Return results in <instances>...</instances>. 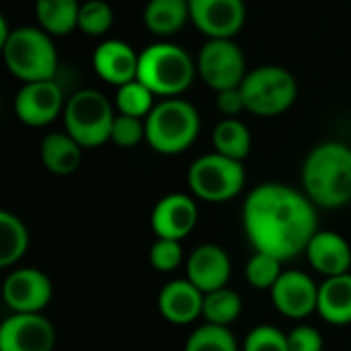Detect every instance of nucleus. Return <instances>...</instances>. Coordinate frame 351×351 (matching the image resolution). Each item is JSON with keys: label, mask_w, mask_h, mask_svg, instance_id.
<instances>
[{"label": "nucleus", "mask_w": 351, "mask_h": 351, "mask_svg": "<svg viewBox=\"0 0 351 351\" xmlns=\"http://www.w3.org/2000/svg\"><path fill=\"white\" fill-rule=\"evenodd\" d=\"M197 74V62L189 51L171 41H158L140 51L138 80L156 97L173 99L183 95Z\"/></svg>", "instance_id": "nucleus-3"}, {"label": "nucleus", "mask_w": 351, "mask_h": 351, "mask_svg": "<svg viewBox=\"0 0 351 351\" xmlns=\"http://www.w3.org/2000/svg\"><path fill=\"white\" fill-rule=\"evenodd\" d=\"M197 74L214 93L237 88L247 72V58L234 39H208L197 53Z\"/></svg>", "instance_id": "nucleus-9"}, {"label": "nucleus", "mask_w": 351, "mask_h": 351, "mask_svg": "<svg viewBox=\"0 0 351 351\" xmlns=\"http://www.w3.org/2000/svg\"><path fill=\"white\" fill-rule=\"evenodd\" d=\"M142 140H146V121L117 113L111 128V142L119 148H136Z\"/></svg>", "instance_id": "nucleus-33"}, {"label": "nucleus", "mask_w": 351, "mask_h": 351, "mask_svg": "<svg viewBox=\"0 0 351 351\" xmlns=\"http://www.w3.org/2000/svg\"><path fill=\"white\" fill-rule=\"evenodd\" d=\"M317 313L329 325H351V274L325 278V282L319 286Z\"/></svg>", "instance_id": "nucleus-21"}, {"label": "nucleus", "mask_w": 351, "mask_h": 351, "mask_svg": "<svg viewBox=\"0 0 351 351\" xmlns=\"http://www.w3.org/2000/svg\"><path fill=\"white\" fill-rule=\"evenodd\" d=\"M2 58L8 72L25 82L53 80L58 70V51L53 37L41 27H14L2 43Z\"/></svg>", "instance_id": "nucleus-5"}, {"label": "nucleus", "mask_w": 351, "mask_h": 351, "mask_svg": "<svg viewBox=\"0 0 351 351\" xmlns=\"http://www.w3.org/2000/svg\"><path fill=\"white\" fill-rule=\"evenodd\" d=\"M82 146L68 132H51L41 140L39 156L43 167L58 177H68L82 165Z\"/></svg>", "instance_id": "nucleus-20"}, {"label": "nucleus", "mask_w": 351, "mask_h": 351, "mask_svg": "<svg viewBox=\"0 0 351 351\" xmlns=\"http://www.w3.org/2000/svg\"><path fill=\"white\" fill-rule=\"evenodd\" d=\"M204 298L206 294L197 290L187 278L185 280H173L165 284V288L158 292V313L160 317L171 325H191L197 321L204 313Z\"/></svg>", "instance_id": "nucleus-18"}, {"label": "nucleus", "mask_w": 351, "mask_h": 351, "mask_svg": "<svg viewBox=\"0 0 351 351\" xmlns=\"http://www.w3.org/2000/svg\"><path fill=\"white\" fill-rule=\"evenodd\" d=\"M243 351H290L288 333L274 325H259L245 337Z\"/></svg>", "instance_id": "nucleus-32"}, {"label": "nucleus", "mask_w": 351, "mask_h": 351, "mask_svg": "<svg viewBox=\"0 0 351 351\" xmlns=\"http://www.w3.org/2000/svg\"><path fill=\"white\" fill-rule=\"evenodd\" d=\"M140 53L121 39H107L93 51V70L107 84L121 86L138 78Z\"/></svg>", "instance_id": "nucleus-17"}, {"label": "nucleus", "mask_w": 351, "mask_h": 351, "mask_svg": "<svg viewBox=\"0 0 351 351\" xmlns=\"http://www.w3.org/2000/svg\"><path fill=\"white\" fill-rule=\"evenodd\" d=\"M183 351H241L234 335L228 327L218 325H202L197 327L185 341Z\"/></svg>", "instance_id": "nucleus-28"}, {"label": "nucleus", "mask_w": 351, "mask_h": 351, "mask_svg": "<svg viewBox=\"0 0 351 351\" xmlns=\"http://www.w3.org/2000/svg\"><path fill=\"white\" fill-rule=\"evenodd\" d=\"M66 99L56 80L25 82L14 97V113L29 128H45L64 115Z\"/></svg>", "instance_id": "nucleus-11"}, {"label": "nucleus", "mask_w": 351, "mask_h": 351, "mask_svg": "<svg viewBox=\"0 0 351 351\" xmlns=\"http://www.w3.org/2000/svg\"><path fill=\"white\" fill-rule=\"evenodd\" d=\"M243 313V300L232 288H220L204 298V313L202 317L210 325L218 327H230Z\"/></svg>", "instance_id": "nucleus-26"}, {"label": "nucleus", "mask_w": 351, "mask_h": 351, "mask_svg": "<svg viewBox=\"0 0 351 351\" xmlns=\"http://www.w3.org/2000/svg\"><path fill=\"white\" fill-rule=\"evenodd\" d=\"M199 220V208L193 195L169 193L156 202L150 214V226L156 239H187Z\"/></svg>", "instance_id": "nucleus-13"}, {"label": "nucleus", "mask_w": 351, "mask_h": 351, "mask_svg": "<svg viewBox=\"0 0 351 351\" xmlns=\"http://www.w3.org/2000/svg\"><path fill=\"white\" fill-rule=\"evenodd\" d=\"M216 109L222 113L224 119L239 117L243 111H247V105H245V97H243L241 86L226 88V90L216 93Z\"/></svg>", "instance_id": "nucleus-35"}, {"label": "nucleus", "mask_w": 351, "mask_h": 351, "mask_svg": "<svg viewBox=\"0 0 351 351\" xmlns=\"http://www.w3.org/2000/svg\"><path fill=\"white\" fill-rule=\"evenodd\" d=\"M241 90L249 113L257 117H278L296 103L298 82L290 70L267 64L249 70Z\"/></svg>", "instance_id": "nucleus-7"}, {"label": "nucleus", "mask_w": 351, "mask_h": 351, "mask_svg": "<svg viewBox=\"0 0 351 351\" xmlns=\"http://www.w3.org/2000/svg\"><path fill=\"white\" fill-rule=\"evenodd\" d=\"M185 267L187 280L204 294L226 288L232 276V261L228 253L212 243L195 247L189 253Z\"/></svg>", "instance_id": "nucleus-16"}, {"label": "nucleus", "mask_w": 351, "mask_h": 351, "mask_svg": "<svg viewBox=\"0 0 351 351\" xmlns=\"http://www.w3.org/2000/svg\"><path fill=\"white\" fill-rule=\"evenodd\" d=\"M56 329L41 313H12L0 325V351H53Z\"/></svg>", "instance_id": "nucleus-15"}, {"label": "nucleus", "mask_w": 351, "mask_h": 351, "mask_svg": "<svg viewBox=\"0 0 351 351\" xmlns=\"http://www.w3.org/2000/svg\"><path fill=\"white\" fill-rule=\"evenodd\" d=\"M183 245L173 239H156L150 247V265L160 274H171L183 263Z\"/></svg>", "instance_id": "nucleus-31"}, {"label": "nucleus", "mask_w": 351, "mask_h": 351, "mask_svg": "<svg viewBox=\"0 0 351 351\" xmlns=\"http://www.w3.org/2000/svg\"><path fill=\"white\" fill-rule=\"evenodd\" d=\"M189 12L208 39H234L247 21L245 0H189Z\"/></svg>", "instance_id": "nucleus-12"}, {"label": "nucleus", "mask_w": 351, "mask_h": 351, "mask_svg": "<svg viewBox=\"0 0 351 351\" xmlns=\"http://www.w3.org/2000/svg\"><path fill=\"white\" fill-rule=\"evenodd\" d=\"M29 249V230L25 222L10 214L0 212V267L8 269L16 265Z\"/></svg>", "instance_id": "nucleus-25"}, {"label": "nucleus", "mask_w": 351, "mask_h": 351, "mask_svg": "<svg viewBox=\"0 0 351 351\" xmlns=\"http://www.w3.org/2000/svg\"><path fill=\"white\" fill-rule=\"evenodd\" d=\"M350 2H351V0H350Z\"/></svg>", "instance_id": "nucleus-36"}, {"label": "nucleus", "mask_w": 351, "mask_h": 351, "mask_svg": "<svg viewBox=\"0 0 351 351\" xmlns=\"http://www.w3.org/2000/svg\"><path fill=\"white\" fill-rule=\"evenodd\" d=\"M80 6L82 4L78 0H35L37 27L51 37L70 35L74 29H78Z\"/></svg>", "instance_id": "nucleus-23"}, {"label": "nucleus", "mask_w": 351, "mask_h": 351, "mask_svg": "<svg viewBox=\"0 0 351 351\" xmlns=\"http://www.w3.org/2000/svg\"><path fill=\"white\" fill-rule=\"evenodd\" d=\"M212 142H214V150L218 154H224V156L241 160V162L251 154V146H253L251 130L239 117L222 119L214 128Z\"/></svg>", "instance_id": "nucleus-24"}, {"label": "nucleus", "mask_w": 351, "mask_h": 351, "mask_svg": "<svg viewBox=\"0 0 351 351\" xmlns=\"http://www.w3.org/2000/svg\"><path fill=\"white\" fill-rule=\"evenodd\" d=\"M144 121L148 146L165 156H175L191 148L202 130L199 111L181 97L162 99Z\"/></svg>", "instance_id": "nucleus-4"}, {"label": "nucleus", "mask_w": 351, "mask_h": 351, "mask_svg": "<svg viewBox=\"0 0 351 351\" xmlns=\"http://www.w3.org/2000/svg\"><path fill=\"white\" fill-rule=\"evenodd\" d=\"M189 21V0H148L144 6V25L156 37H173Z\"/></svg>", "instance_id": "nucleus-22"}, {"label": "nucleus", "mask_w": 351, "mask_h": 351, "mask_svg": "<svg viewBox=\"0 0 351 351\" xmlns=\"http://www.w3.org/2000/svg\"><path fill=\"white\" fill-rule=\"evenodd\" d=\"M115 12L105 0H84L80 6L78 29L88 37H103L111 31Z\"/></svg>", "instance_id": "nucleus-29"}, {"label": "nucleus", "mask_w": 351, "mask_h": 351, "mask_svg": "<svg viewBox=\"0 0 351 351\" xmlns=\"http://www.w3.org/2000/svg\"><path fill=\"white\" fill-rule=\"evenodd\" d=\"M245 165L218 152L195 158L187 171V185L191 195L210 204L234 199L245 189Z\"/></svg>", "instance_id": "nucleus-8"}, {"label": "nucleus", "mask_w": 351, "mask_h": 351, "mask_svg": "<svg viewBox=\"0 0 351 351\" xmlns=\"http://www.w3.org/2000/svg\"><path fill=\"white\" fill-rule=\"evenodd\" d=\"M288 346H290V351H323L325 341H323V335L315 327L296 325L288 333Z\"/></svg>", "instance_id": "nucleus-34"}, {"label": "nucleus", "mask_w": 351, "mask_h": 351, "mask_svg": "<svg viewBox=\"0 0 351 351\" xmlns=\"http://www.w3.org/2000/svg\"><path fill=\"white\" fill-rule=\"evenodd\" d=\"M53 296V284L49 276L35 267H21L10 271L2 284V298L6 306L16 315L41 313Z\"/></svg>", "instance_id": "nucleus-10"}, {"label": "nucleus", "mask_w": 351, "mask_h": 351, "mask_svg": "<svg viewBox=\"0 0 351 351\" xmlns=\"http://www.w3.org/2000/svg\"><path fill=\"white\" fill-rule=\"evenodd\" d=\"M302 187L317 208L339 210L351 202V146L317 144L302 165Z\"/></svg>", "instance_id": "nucleus-2"}, {"label": "nucleus", "mask_w": 351, "mask_h": 351, "mask_svg": "<svg viewBox=\"0 0 351 351\" xmlns=\"http://www.w3.org/2000/svg\"><path fill=\"white\" fill-rule=\"evenodd\" d=\"M243 228L257 253L292 261L319 232L317 206L304 191L284 183L253 187L243 206Z\"/></svg>", "instance_id": "nucleus-1"}, {"label": "nucleus", "mask_w": 351, "mask_h": 351, "mask_svg": "<svg viewBox=\"0 0 351 351\" xmlns=\"http://www.w3.org/2000/svg\"><path fill=\"white\" fill-rule=\"evenodd\" d=\"M304 253L313 269L325 278L351 274V247L339 232L319 230Z\"/></svg>", "instance_id": "nucleus-19"}, {"label": "nucleus", "mask_w": 351, "mask_h": 351, "mask_svg": "<svg viewBox=\"0 0 351 351\" xmlns=\"http://www.w3.org/2000/svg\"><path fill=\"white\" fill-rule=\"evenodd\" d=\"M154 93L140 82L138 78L117 86V95H115V109L121 115H130V117H138V119H146L150 115V111L154 109Z\"/></svg>", "instance_id": "nucleus-27"}, {"label": "nucleus", "mask_w": 351, "mask_h": 351, "mask_svg": "<svg viewBox=\"0 0 351 351\" xmlns=\"http://www.w3.org/2000/svg\"><path fill=\"white\" fill-rule=\"evenodd\" d=\"M269 294L276 311L288 319H306L319 306V284L298 269L284 271Z\"/></svg>", "instance_id": "nucleus-14"}, {"label": "nucleus", "mask_w": 351, "mask_h": 351, "mask_svg": "<svg viewBox=\"0 0 351 351\" xmlns=\"http://www.w3.org/2000/svg\"><path fill=\"white\" fill-rule=\"evenodd\" d=\"M113 121V105L101 90L82 88L66 101L64 128L82 148H99L111 142Z\"/></svg>", "instance_id": "nucleus-6"}, {"label": "nucleus", "mask_w": 351, "mask_h": 351, "mask_svg": "<svg viewBox=\"0 0 351 351\" xmlns=\"http://www.w3.org/2000/svg\"><path fill=\"white\" fill-rule=\"evenodd\" d=\"M284 274L282 269V261L274 255L267 253H253L251 259L247 261L245 267V278L249 282L251 288L255 290H269L276 286V282L280 280V276Z\"/></svg>", "instance_id": "nucleus-30"}]
</instances>
